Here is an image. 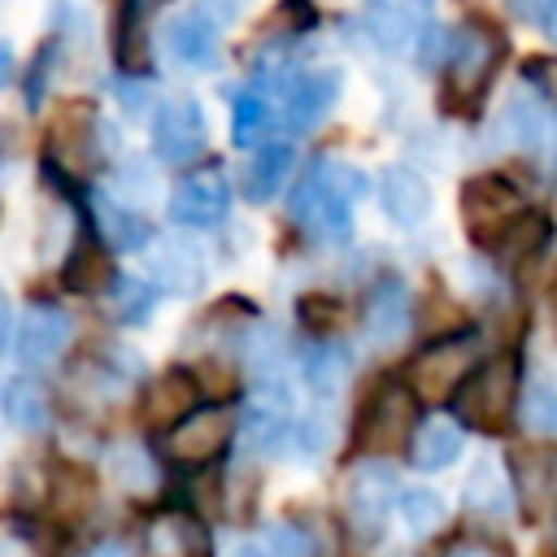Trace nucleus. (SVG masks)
I'll return each instance as SVG.
<instances>
[{
	"mask_svg": "<svg viewBox=\"0 0 557 557\" xmlns=\"http://www.w3.org/2000/svg\"><path fill=\"white\" fill-rule=\"evenodd\" d=\"M70 313L61 305H48V300H35L22 309L17 318V339H13V352L26 370H39V366H52L61 357V348L70 344Z\"/></svg>",
	"mask_w": 557,
	"mask_h": 557,
	"instance_id": "obj_14",
	"label": "nucleus"
},
{
	"mask_svg": "<svg viewBox=\"0 0 557 557\" xmlns=\"http://www.w3.org/2000/svg\"><path fill=\"white\" fill-rule=\"evenodd\" d=\"M361 187H366L361 170L322 157V161H313V165L300 174V183H296V191H292V200H287V213H292V222H296L309 239L339 244V239H348V231H352V205H357Z\"/></svg>",
	"mask_w": 557,
	"mask_h": 557,
	"instance_id": "obj_1",
	"label": "nucleus"
},
{
	"mask_svg": "<svg viewBox=\"0 0 557 557\" xmlns=\"http://www.w3.org/2000/svg\"><path fill=\"white\" fill-rule=\"evenodd\" d=\"M305 379H309V387H318L322 396L335 392V383L344 379V357H339L335 348L318 344L313 352H305Z\"/></svg>",
	"mask_w": 557,
	"mask_h": 557,
	"instance_id": "obj_34",
	"label": "nucleus"
},
{
	"mask_svg": "<svg viewBox=\"0 0 557 557\" xmlns=\"http://www.w3.org/2000/svg\"><path fill=\"white\" fill-rule=\"evenodd\" d=\"M231 435H235V413L222 405H209V409H191L187 418H178L165 435V448L183 466H205L231 444Z\"/></svg>",
	"mask_w": 557,
	"mask_h": 557,
	"instance_id": "obj_13",
	"label": "nucleus"
},
{
	"mask_svg": "<svg viewBox=\"0 0 557 557\" xmlns=\"http://www.w3.org/2000/svg\"><path fill=\"white\" fill-rule=\"evenodd\" d=\"M157 305V287L148 278H135V274H122L113 278V313L122 322H144Z\"/></svg>",
	"mask_w": 557,
	"mask_h": 557,
	"instance_id": "obj_29",
	"label": "nucleus"
},
{
	"mask_svg": "<svg viewBox=\"0 0 557 557\" xmlns=\"http://www.w3.org/2000/svg\"><path fill=\"white\" fill-rule=\"evenodd\" d=\"M505 61V35L487 22H461L448 35V57H444V104L457 113H474L487 83L496 78Z\"/></svg>",
	"mask_w": 557,
	"mask_h": 557,
	"instance_id": "obj_3",
	"label": "nucleus"
},
{
	"mask_svg": "<svg viewBox=\"0 0 557 557\" xmlns=\"http://www.w3.org/2000/svg\"><path fill=\"white\" fill-rule=\"evenodd\" d=\"M509 487L531 527L557 513V453L553 448H513L509 453Z\"/></svg>",
	"mask_w": 557,
	"mask_h": 557,
	"instance_id": "obj_8",
	"label": "nucleus"
},
{
	"mask_svg": "<svg viewBox=\"0 0 557 557\" xmlns=\"http://www.w3.org/2000/svg\"><path fill=\"white\" fill-rule=\"evenodd\" d=\"M165 44H170V52H174L178 65L205 70V65H213V57H218V26H213L205 13H183V17L170 22Z\"/></svg>",
	"mask_w": 557,
	"mask_h": 557,
	"instance_id": "obj_20",
	"label": "nucleus"
},
{
	"mask_svg": "<svg viewBox=\"0 0 557 557\" xmlns=\"http://www.w3.org/2000/svg\"><path fill=\"white\" fill-rule=\"evenodd\" d=\"M61 278H65V287H74V292H96V287H104V283L113 278L109 257H104V248H100L96 235H78V239H74V248H70V257H65V265H61Z\"/></svg>",
	"mask_w": 557,
	"mask_h": 557,
	"instance_id": "obj_25",
	"label": "nucleus"
},
{
	"mask_svg": "<svg viewBox=\"0 0 557 557\" xmlns=\"http://www.w3.org/2000/svg\"><path fill=\"white\" fill-rule=\"evenodd\" d=\"M196 396H200V387H196V379L187 374V370H170V374H161L152 387H148V418L152 422H178V418H187L191 409H196Z\"/></svg>",
	"mask_w": 557,
	"mask_h": 557,
	"instance_id": "obj_23",
	"label": "nucleus"
},
{
	"mask_svg": "<svg viewBox=\"0 0 557 557\" xmlns=\"http://www.w3.org/2000/svg\"><path fill=\"white\" fill-rule=\"evenodd\" d=\"M344 305L335 296H305L300 300V318L313 326V331H339L344 326Z\"/></svg>",
	"mask_w": 557,
	"mask_h": 557,
	"instance_id": "obj_35",
	"label": "nucleus"
},
{
	"mask_svg": "<svg viewBox=\"0 0 557 557\" xmlns=\"http://www.w3.org/2000/svg\"><path fill=\"white\" fill-rule=\"evenodd\" d=\"M9 339H13V305H9V296L0 292V357H4Z\"/></svg>",
	"mask_w": 557,
	"mask_h": 557,
	"instance_id": "obj_39",
	"label": "nucleus"
},
{
	"mask_svg": "<svg viewBox=\"0 0 557 557\" xmlns=\"http://www.w3.org/2000/svg\"><path fill=\"white\" fill-rule=\"evenodd\" d=\"M479 361V335L474 331H457V335H444L435 344H426L413 366H409V392L422 396V400H448L453 387L474 370Z\"/></svg>",
	"mask_w": 557,
	"mask_h": 557,
	"instance_id": "obj_7",
	"label": "nucleus"
},
{
	"mask_svg": "<svg viewBox=\"0 0 557 557\" xmlns=\"http://www.w3.org/2000/svg\"><path fill=\"white\" fill-rule=\"evenodd\" d=\"M161 4L165 0H122L117 4V65L122 70H131V74L148 70V35H144V26Z\"/></svg>",
	"mask_w": 557,
	"mask_h": 557,
	"instance_id": "obj_22",
	"label": "nucleus"
},
{
	"mask_svg": "<svg viewBox=\"0 0 557 557\" xmlns=\"http://www.w3.org/2000/svg\"><path fill=\"white\" fill-rule=\"evenodd\" d=\"M278 135V117H274V104L265 100V91L257 83L239 87L235 91V104H231V139L239 148H257L265 139Z\"/></svg>",
	"mask_w": 557,
	"mask_h": 557,
	"instance_id": "obj_19",
	"label": "nucleus"
},
{
	"mask_svg": "<svg viewBox=\"0 0 557 557\" xmlns=\"http://www.w3.org/2000/svg\"><path fill=\"white\" fill-rule=\"evenodd\" d=\"M205 139H209V126H205V113L191 96H174L152 113V152L165 165L196 161L205 152Z\"/></svg>",
	"mask_w": 557,
	"mask_h": 557,
	"instance_id": "obj_9",
	"label": "nucleus"
},
{
	"mask_svg": "<svg viewBox=\"0 0 557 557\" xmlns=\"http://www.w3.org/2000/svg\"><path fill=\"white\" fill-rule=\"evenodd\" d=\"M148 544L157 557H205L209 553V535L200 531L196 518H183V513L157 518L148 531Z\"/></svg>",
	"mask_w": 557,
	"mask_h": 557,
	"instance_id": "obj_24",
	"label": "nucleus"
},
{
	"mask_svg": "<svg viewBox=\"0 0 557 557\" xmlns=\"http://www.w3.org/2000/svg\"><path fill=\"white\" fill-rule=\"evenodd\" d=\"M518 392H522V361L513 348L487 357L483 366H474L457 387H453V422L457 426H474V431H505L513 409H518Z\"/></svg>",
	"mask_w": 557,
	"mask_h": 557,
	"instance_id": "obj_2",
	"label": "nucleus"
},
{
	"mask_svg": "<svg viewBox=\"0 0 557 557\" xmlns=\"http://www.w3.org/2000/svg\"><path fill=\"white\" fill-rule=\"evenodd\" d=\"M91 500V474H83L78 466H57L52 474V505L57 509H83Z\"/></svg>",
	"mask_w": 557,
	"mask_h": 557,
	"instance_id": "obj_33",
	"label": "nucleus"
},
{
	"mask_svg": "<svg viewBox=\"0 0 557 557\" xmlns=\"http://www.w3.org/2000/svg\"><path fill=\"white\" fill-rule=\"evenodd\" d=\"M265 100L274 104L278 131H309L318 126L335 96H339V74L335 70H296V65H270L252 78Z\"/></svg>",
	"mask_w": 557,
	"mask_h": 557,
	"instance_id": "obj_4",
	"label": "nucleus"
},
{
	"mask_svg": "<svg viewBox=\"0 0 557 557\" xmlns=\"http://www.w3.org/2000/svg\"><path fill=\"white\" fill-rule=\"evenodd\" d=\"M466 505L479 509V513H492V518L505 513L509 496H505V483H500V470H496V466H487V461L474 466V474H470V483H466Z\"/></svg>",
	"mask_w": 557,
	"mask_h": 557,
	"instance_id": "obj_30",
	"label": "nucleus"
},
{
	"mask_svg": "<svg viewBox=\"0 0 557 557\" xmlns=\"http://www.w3.org/2000/svg\"><path fill=\"white\" fill-rule=\"evenodd\" d=\"M413 426H418V396L405 383H379L374 396L361 405L352 440L361 453H396L409 444Z\"/></svg>",
	"mask_w": 557,
	"mask_h": 557,
	"instance_id": "obj_6",
	"label": "nucleus"
},
{
	"mask_svg": "<svg viewBox=\"0 0 557 557\" xmlns=\"http://www.w3.org/2000/svg\"><path fill=\"white\" fill-rule=\"evenodd\" d=\"M226 209H231V183L218 165H200V170L183 174L170 191V218L191 231L218 226L226 218Z\"/></svg>",
	"mask_w": 557,
	"mask_h": 557,
	"instance_id": "obj_10",
	"label": "nucleus"
},
{
	"mask_svg": "<svg viewBox=\"0 0 557 557\" xmlns=\"http://www.w3.org/2000/svg\"><path fill=\"white\" fill-rule=\"evenodd\" d=\"M544 30L557 39V0H548V4H544Z\"/></svg>",
	"mask_w": 557,
	"mask_h": 557,
	"instance_id": "obj_41",
	"label": "nucleus"
},
{
	"mask_svg": "<svg viewBox=\"0 0 557 557\" xmlns=\"http://www.w3.org/2000/svg\"><path fill=\"white\" fill-rule=\"evenodd\" d=\"M361 26L379 48L413 52L431 30V0H370L361 9Z\"/></svg>",
	"mask_w": 557,
	"mask_h": 557,
	"instance_id": "obj_12",
	"label": "nucleus"
},
{
	"mask_svg": "<svg viewBox=\"0 0 557 557\" xmlns=\"http://www.w3.org/2000/svg\"><path fill=\"white\" fill-rule=\"evenodd\" d=\"M553 161H557V144H553Z\"/></svg>",
	"mask_w": 557,
	"mask_h": 557,
	"instance_id": "obj_43",
	"label": "nucleus"
},
{
	"mask_svg": "<svg viewBox=\"0 0 557 557\" xmlns=\"http://www.w3.org/2000/svg\"><path fill=\"white\" fill-rule=\"evenodd\" d=\"M57 52H61V39H48L39 44L26 78H22V91H26V109H39L44 104V91H48V78H52V65H57Z\"/></svg>",
	"mask_w": 557,
	"mask_h": 557,
	"instance_id": "obj_32",
	"label": "nucleus"
},
{
	"mask_svg": "<svg viewBox=\"0 0 557 557\" xmlns=\"http://www.w3.org/2000/svg\"><path fill=\"white\" fill-rule=\"evenodd\" d=\"M9 78H13V48L0 39V87H4Z\"/></svg>",
	"mask_w": 557,
	"mask_h": 557,
	"instance_id": "obj_40",
	"label": "nucleus"
},
{
	"mask_svg": "<svg viewBox=\"0 0 557 557\" xmlns=\"http://www.w3.org/2000/svg\"><path fill=\"white\" fill-rule=\"evenodd\" d=\"M4 413L17 431H44L48 426V396L35 379H13L4 392Z\"/></svg>",
	"mask_w": 557,
	"mask_h": 557,
	"instance_id": "obj_27",
	"label": "nucleus"
},
{
	"mask_svg": "<svg viewBox=\"0 0 557 557\" xmlns=\"http://www.w3.org/2000/svg\"><path fill=\"white\" fill-rule=\"evenodd\" d=\"M309 535L292 522H278V527H265L261 535L244 540L231 548V557H309Z\"/></svg>",
	"mask_w": 557,
	"mask_h": 557,
	"instance_id": "obj_26",
	"label": "nucleus"
},
{
	"mask_svg": "<svg viewBox=\"0 0 557 557\" xmlns=\"http://www.w3.org/2000/svg\"><path fill=\"white\" fill-rule=\"evenodd\" d=\"M91 557H131V553H126L122 544H100V548H96Z\"/></svg>",
	"mask_w": 557,
	"mask_h": 557,
	"instance_id": "obj_42",
	"label": "nucleus"
},
{
	"mask_svg": "<svg viewBox=\"0 0 557 557\" xmlns=\"http://www.w3.org/2000/svg\"><path fill=\"white\" fill-rule=\"evenodd\" d=\"M392 500H396V474L387 461H361L352 474H348V487H344V513H348V527L357 535H379L387 513H392Z\"/></svg>",
	"mask_w": 557,
	"mask_h": 557,
	"instance_id": "obj_11",
	"label": "nucleus"
},
{
	"mask_svg": "<svg viewBox=\"0 0 557 557\" xmlns=\"http://www.w3.org/2000/svg\"><path fill=\"white\" fill-rule=\"evenodd\" d=\"M0 557H35L26 531L17 522H4V518H0Z\"/></svg>",
	"mask_w": 557,
	"mask_h": 557,
	"instance_id": "obj_38",
	"label": "nucleus"
},
{
	"mask_svg": "<svg viewBox=\"0 0 557 557\" xmlns=\"http://www.w3.org/2000/svg\"><path fill=\"white\" fill-rule=\"evenodd\" d=\"M361 322H366V335H370L374 344H396V339H405L409 326H413V300H409V287H405L396 274L379 278V283L370 287V296H366Z\"/></svg>",
	"mask_w": 557,
	"mask_h": 557,
	"instance_id": "obj_15",
	"label": "nucleus"
},
{
	"mask_svg": "<svg viewBox=\"0 0 557 557\" xmlns=\"http://www.w3.org/2000/svg\"><path fill=\"white\" fill-rule=\"evenodd\" d=\"M91 205H96V239L100 244H109V248H126V252H135V248H144L148 239H152V226L135 213V209H126V205H117V200H109V196H91Z\"/></svg>",
	"mask_w": 557,
	"mask_h": 557,
	"instance_id": "obj_21",
	"label": "nucleus"
},
{
	"mask_svg": "<svg viewBox=\"0 0 557 557\" xmlns=\"http://www.w3.org/2000/svg\"><path fill=\"white\" fill-rule=\"evenodd\" d=\"M444 557H509V548L496 544V540H487V535H457L444 548Z\"/></svg>",
	"mask_w": 557,
	"mask_h": 557,
	"instance_id": "obj_37",
	"label": "nucleus"
},
{
	"mask_svg": "<svg viewBox=\"0 0 557 557\" xmlns=\"http://www.w3.org/2000/svg\"><path fill=\"white\" fill-rule=\"evenodd\" d=\"M405 448H409V461L418 470H426V474L431 470H444L461 453V426L453 418H426V422H418L409 431V444Z\"/></svg>",
	"mask_w": 557,
	"mask_h": 557,
	"instance_id": "obj_18",
	"label": "nucleus"
},
{
	"mask_svg": "<svg viewBox=\"0 0 557 557\" xmlns=\"http://www.w3.org/2000/svg\"><path fill=\"white\" fill-rule=\"evenodd\" d=\"M522 74H527V83H531L535 91H544V96L557 104V57H531V61L522 65Z\"/></svg>",
	"mask_w": 557,
	"mask_h": 557,
	"instance_id": "obj_36",
	"label": "nucleus"
},
{
	"mask_svg": "<svg viewBox=\"0 0 557 557\" xmlns=\"http://www.w3.org/2000/svg\"><path fill=\"white\" fill-rule=\"evenodd\" d=\"M400 513H405L413 535H431L444 522V496H435L431 487H409L400 496Z\"/></svg>",
	"mask_w": 557,
	"mask_h": 557,
	"instance_id": "obj_31",
	"label": "nucleus"
},
{
	"mask_svg": "<svg viewBox=\"0 0 557 557\" xmlns=\"http://www.w3.org/2000/svg\"><path fill=\"white\" fill-rule=\"evenodd\" d=\"M379 200H383V213L400 226H418L426 213H431V191L426 183L405 170V165H392L383 170V183H379Z\"/></svg>",
	"mask_w": 557,
	"mask_h": 557,
	"instance_id": "obj_17",
	"label": "nucleus"
},
{
	"mask_svg": "<svg viewBox=\"0 0 557 557\" xmlns=\"http://www.w3.org/2000/svg\"><path fill=\"white\" fill-rule=\"evenodd\" d=\"M522 213L527 200L505 174H474L461 183V222L479 248H500Z\"/></svg>",
	"mask_w": 557,
	"mask_h": 557,
	"instance_id": "obj_5",
	"label": "nucleus"
},
{
	"mask_svg": "<svg viewBox=\"0 0 557 557\" xmlns=\"http://www.w3.org/2000/svg\"><path fill=\"white\" fill-rule=\"evenodd\" d=\"M518 413L531 435H557V383H527V392H518Z\"/></svg>",
	"mask_w": 557,
	"mask_h": 557,
	"instance_id": "obj_28",
	"label": "nucleus"
},
{
	"mask_svg": "<svg viewBox=\"0 0 557 557\" xmlns=\"http://www.w3.org/2000/svg\"><path fill=\"white\" fill-rule=\"evenodd\" d=\"M292 161H296V148H292L287 139H265V144H257L252 157H248V165H244V174H239L244 200L265 205L270 196H278L283 178L292 174Z\"/></svg>",
	"mask_w": 557,
	"mask_h": 557,
	"instance_id": "obj_16",
	"label": "nucleus"
}]
</instances>
